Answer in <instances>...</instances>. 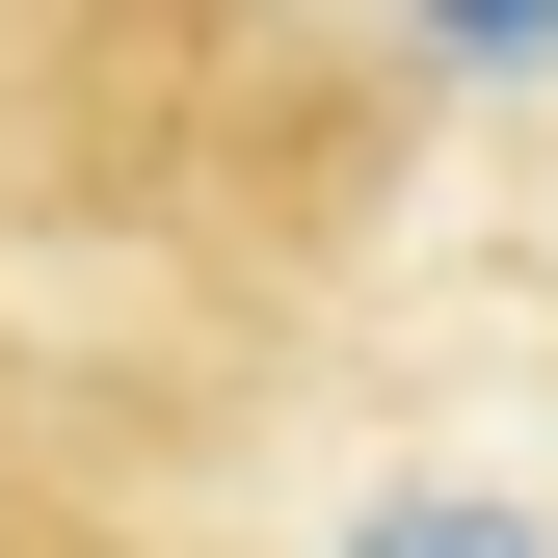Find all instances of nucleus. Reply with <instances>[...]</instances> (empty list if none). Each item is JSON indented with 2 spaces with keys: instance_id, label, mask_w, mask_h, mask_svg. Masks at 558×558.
<instances>
[]
</instances>
